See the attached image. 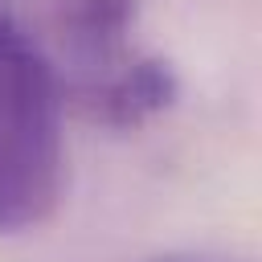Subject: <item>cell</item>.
<instances>
[{
	"label": "cell",
	"mask_w": 262,
	"mask_h": 262,
	"mask_svg": "<svg viewBox=\"0 0 262 262\" xmlns=\"http://www.w3.org/2000/svg\"><path fill=\"white\" fill-rule=\"evenodd\" d=\"M61 74L45 45L0 8V233L41 225L61 196Z\"/></svg>",
	"instance_id": "obj_1"
},
{
	"label": "cell",
	"mask_w": 262,
	"mask_h": 262,
	"mask_svg": "<svg viewBox=\"0 0 262 262\" xmlns=\"http://www.w3.org/2000/svg\"><path fill=\"white\" fill-rule=\"evenodd\" d=\"M135 12V0H61L57 33L70 57V82H61V94L78 98L139 53L131 45Z\"/></svg>",
	"instance_id": "obj_2"
},
{
	"label": "cell",
	"mask_w": 262,
	"mask_h": 262,
	"mask_svg": "<svg viewBox=\"0 0 262 262\" xmlns=\"http://www.w3.org/2000/svg\"><path fill=\"white\" fill-rule=\"evenodd\" d=\"M180 94V82H176V70L164 61V57H151V53H135L123 70H115L111 78H102L98 86L82 90L74 102L106 123V127H139L147 119H156L160 111H168Z\"/></svg>",
	"instance_id": "obj_3"
},
{
	"label": "cell",
	"mask_w": 262,
	"mask_h": 262,
	"mask_svg": "<svg viewBox=\"0 0 262 262\" xmlns=\"http://www.w3.org/2000/svg\"><path fill=\"white\" fill-rule=\"evenodd\" d=\"M151 262H209V258H188V254H164V258H151Z\"/></svg>",
	"instance_id": "obj_4"
}]
</instances>
